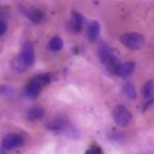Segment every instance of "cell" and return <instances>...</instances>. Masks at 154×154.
<instances>
[{"label":"cell","instance_id":"cell-1","mask_svg":"<svg viewBox=\"0 0 154 154\" xmlns=\"http://www.w3.org/2000/svg\"><path fill=\"white\" fill-rule=\"evenodd\" d=\"M99 57H100L101 63L108 69L109 72H112L113 75H118V70L122 63H119L117 57L112 53V51L108 47L101 46L99 49Z\"/></svg>","mask_w":154,"mask_h":154},{"label":"cell","instance_id":"cell-12","mask_svg":"<svg viewBox=\"0 0 154 154\" xmlns=\"http://www.w3.org/2000/svg\"><path fill=\"white\" fill-rule=\"evenodd\" d=\"M45 116V109L43 107L41 106H35V107H31L30 109H28L26 112V118L31 122H35V120H40L42 119Z\"/></svg>","mask_w":154,"mask_h":154},{"label":"cell","instance_id":"cell-3","mask_svg":"<svg viewBox=\"0 0 154 154\" xmlns=\"http://www.w3.org/2000/svg\"><path fill=\"white\" fill-rule=\"evenodd\" d=\"M49 82V76L48 75H40L35 76L25 87V95L30 99H35L40 91L42 90L43 85Z\"/></svg>","mask_w":154,"mask_h":154},{"label":"cell","instance_id":"cell-13","mask_svg":"<svg viewBox=\"0 0 154 154\" xmlns=\"http://www.w3.org/2000/svg\"><path fill=\"white\" fill-rule=\"evenodd\" d=\"M142 94L146 99H149V97L154 96V78L146 82V84L142 88Z\"/></svg>","mask_w":154,"mask_h":154},{"label":"cell","instance_id":"cell-19","mask_svg":"<svg viewBox=\"0 0 154 154\" xmlns=\"http://www.w3.org/2000/svg\"><path fill=\"white\" fill-rule=\"evenodd\" d=\"M6 29H7L6 24H5L4 22H1V20H0V36H1V35H4V34L6 32Z\"/></svg>","mask_w":154,"mask_h":154},{"label":"cell","instance_id":"cell-14","mask_svg":"<svg viewBox=\"0 0 154 154\" xmlns=\"http://www.w3.org/2000/svg\"><path fill=\"white\" fill-rule=\"evenodd\" d=\"M63 46H64V42H63V40H61L59 36L52 37V38L49 40V42H48V47H49V49L53 51V52L60 51V49L63 48Z\"/></svg>","mask_w":154,"mask_h":154},{"label":"cell","instance_id":"cell-15","mask_svg":"<svg viewBox=\"0 0 154 154\" xmlns=\"http://www.w3.org/2000/svg\"><path fill=\"white\" fill-rule=\"evenodd\" d=\"M123 93L129 99H135L136 97V89H135L134 84L130 83V82L124 83V85H123Z\"/></svg>","mask_w":154,"mask_h":154},{"label":"cell","instance_id":"cell-8","mask_svg":"<svg viewBox=\"0 0 154 154\" xmlns=\"http://www.w3.org/2000/svg\"><path fill=\"white\" fill-rule=\"evenodd\" d=\"M25 16L28 17V19L35 24H40L43 22L45 19V13L40 8H36V7H31V8H28L25 11Z\"/></svg>","mask_w":154,"mask_h":154},{"label":"cell","instance_id":"cell-4","mask_svg":"<svg viewBox=\"0 0 154 154\" xmlns=\"http://www.w3.org/2000/svg\"><path fill=\"white\" fill-rule=\"evenodd\" d=\"M113 119H114L117 125L126 126L130 123V120H131V113H130V111L125 106L118 105L113 109Z\"/></svg>","mask_w":154,"mask_h":154},{"label":"cell","instance_id":"cell-20","mask_svg":"<svg viewBox=\"0 0 154 154\" xmlns=\"http://www.w3.org/2000/svg\"><path fill=\"white\" fill-rule=\"evenodd\" d=\"M0 154H6V153H4L2 150H0Z\"/></svg>","mask_w":154,"mask_h":154},{"label":"cell","instance_id":"cell-7","mask_svg":"<svg viewBox=\"0 0 154 154\" xmlns=\"http://www.w3.org/2000/svg\"><path fill=\"white\" fill-rule=\"evenodd\" d=\"M84 24V18L81 13L73 11L71 13V20H70V30L72 32H79L83 28Z\"/></svg>","mask_w":154,"mask_h":154},{"label":"cell","instance_id":"cell-2","mask_svg":"<svg viewBox=\"0 0 154 154\" xmlns=\"http://www.w3.org/2000/svg\"><path fill=\"white\" fill-rule=\"evenodd\" d=\"M119 41L130 51H137L141 49L144 43L146 40L143 37V35L138 34V32H125L119 37Z\"/></svg>","mask_w":154,"mask_h":154},{"label":"cell","instance_id":"cell-16","mask_svg":"<svg viewBox=\"0 0 154 154\" xmlns=\"http://www.w3.org/2000/svg\"><path fill=\"white\" fill-rule=\"evenodd\" d=\"M26 67H28V66L23 63V60L19 58V55L16 57V58L12 60V69H13L16 72H23V71L26 70Z\"/></svg>","mask_w":154,"mask_h":154},{"label":"cell","instance_id":"cell-18","mask_svg":"<svg viewBox=\"0 0 154 154\" xmlns=\"http://www.w3.org/2000/svg\"><path fill=\"white\" fill-rule=\"evenodd\" d=\"M153 105H154V96H152V97H149V100L144 103V106L142 107V111L143 112H146V111H148L149 108H152L153 107Z\"/></svg>","mask_w":154,"mask_h":154},{"label":"cell","instance_id":"cell-6","mask_svg":"<svg viewBox=\"0 0 154 154\" xmlns=\"http://www.w3.org/2000/svg\"><path fill=\"white\" fill-rule=\"evenodd\" d=\"M19 58L23 60V63L26 66L32 65L34 59H35V52H34V46H32L31 42L26 41V42L23 43L22 51H20V54H19Z\"/></svg>","mask_w":154,"mask_h":154},{"label":"cell","instance_id":"cell-5","mask_svg":"<svg viewBox=\"0 0 154 154\" xmlns=\"http://www.w3.org/2000/svg\"><path fill=\"white\" fill-rule=\"evenodd\" d=\"M24 144V137L20 134H8L1 141V147L4 149H14Z\"/></svg>","mask_w":154,"mask_h":154},{"label":"cell","instance_id":"cell-11","mask_svg":"<svg viewBox=\"0 0 154 154\" xmlns=\"http://www.w3.org/2000/svg\"><path fill=\"white\" fill-rule=\"evenodd\" d=\"M135 70V63L134 61H125L122 63L118 70V76H120L122 78H128Z\"/></svg>","mask_w":154,"mask_h":154},{"label":"cell","instance_id":"cell-10","mask_svg":"<svg viewBox=\"0 0 154 154\" xmlns=\"http://www.w3.org/2000/svg\"><path fill=\"white\" fill-rule=\"evenodd\" d=\"M67 126H69L67 122L63 117H58L47 124V129H49L52 131H61V130H65Z\"/></svg>","mask_w":154,"mask_h":154},{"label":"cell","instance_id":"cell-17","mask_svg":"<svg viewBox=\"0 0 154 154\" xmlns=\"http://www.w3.org/2000/svg\"><path fill=\"white\" fill-rule=\"evenodd\" d=\"M85 154H102V149L97 144H93L88 150H85Z\"/></svg>","mask_w":154,"mask_h":154},{"label":"cell","instance_id":"cell-9","mask_svg":"<svg viewBox=\"0 0 154 154\" xmlns=\"http://www.w3.org/2000/svg\"><path fill=\"white\" fill-rule=\"evenodd\" d=\"M87 35H88V38L90 42H95L97 41L99 36H100V25L97 22L93 20L89 23L88 25V29H87Z\"/></svg>","mask_w":154,"mask_h":154}]
</instances>
